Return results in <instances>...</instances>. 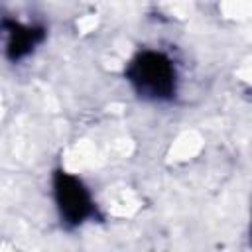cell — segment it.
I'll use <instances>...</instances> for the list:
<instances>
[{
    "label": "cell",
    "instance_id": "1",
    "mask_svg": "<svg viewBox=\"0 0 252 252\" xmlns=\"http://www.w3.org/2000/svg\"><path fill=\"white\" fill-rule=\"evenodd\" d=\"M171 67L159 59L154 57V61L142 63L140 69V87L150 91L154 96H161L165 93H169L173 89V81H171Z\"/></svg>",
    "mask_w": 252,
    "mask_h": 252
}]
</instances>
